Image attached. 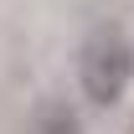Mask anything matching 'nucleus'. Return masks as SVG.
<instances>
[{"label": "nucleus", "instance_id": "obj_1", "mask_svg": "<svg viewBox=\"0 0 134 134\" xmlns=\"http://www.w3.org/2000/svg\"><path fill=\"white\" fill-rule=\"evenodd\" d=\"M72 72H77V93L93 108H114L134 83V36H124L119 26H98L93 36H83Z\"/></svg>", "mask_w": 134, "mask_h": 134}, {"label": "nucleus", "instance_id": "obj_2", "mask_svg": "<svg viewBox=\"0 0 134 134\" xmlns=\"http://www.w3.org/2000/svg\"><path fill=\"white\" fill-rule=\"evenodd\" d=\"M31 134H83V108L62 93H41L31 103Z\"/></svg>", "mask_w": 134, "mask_h": 134}]
</instances>
